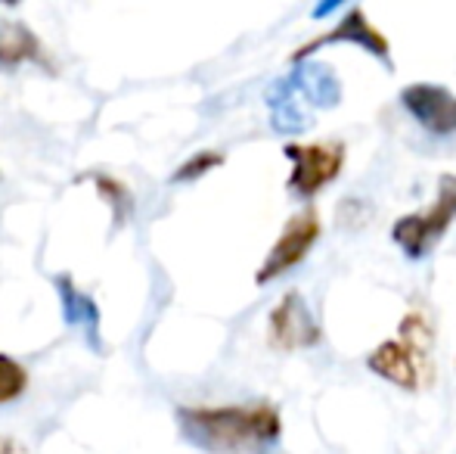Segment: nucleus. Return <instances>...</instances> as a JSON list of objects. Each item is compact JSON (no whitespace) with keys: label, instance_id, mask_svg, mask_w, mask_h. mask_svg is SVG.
I'll use <instances>...</instances> for the list:
<instances>
[{"label":"nucleus","instance_id":"obj_1","mask_svg":"<svg viewBox=\"0 0 456 454\" xmlns=\"http://www.w3.org/2000/svg\"><path fill=\"white\" fill-rule=\"evenodd\" d=\"M186 439L215 454H261L280 439V411L267 401L221 408H183L177 414Z\"/></svg>","mask_w":456,"mask_h":454},{"label":"nucleus","instance_id":"obj_2","mask_svg":"<svg viewBox=\"0 0 456 454\" xmlns=\"http://www.w3.org/2000/svg\"><path fill=\"white\" fill-rule=\"evenodd\" d=\"M432 345H435L432 321L419 309H413L410 315H403L401 330H397L395 340L382 343L379 349L370 351L366 367L382 376V380L407 389V392H419V389H426L432 383L435 374Z\"/></svg>","mask_w":456,"mask_h":454},{"label":"nucleus","instance_id":"obj_3","mask_svg":"<svg viewBox=\"0 0 456 454\" xmlns=\"http://www.w3.org/2000/svg\"><path fill=\"white\" fill-rule=\"evenodd\" d=\"M456 221V177L441 175L438 194L428 209H419L413 215H403L391 227V240L410 255V259H426L435 249V243L451 230Z\"/></svg>","mask_w":456,"mask_h":454},{"label":"nucleus","instance_id":"obj_4","mask_svg":"<svg viewBox=\"0 0 456 454\" xmlns=\"http://www.w3.org/2000/svg\"><path fill=\"white\" fill-rule=\"evenodd\" d=\"M342 140H317V144H289L286 159L292 162L289 190L301 200H314L323 187H330L345 169Z\"/></svg>","mask_w":456,"mask_h":454},{"label":"nucleus","instance_id":"obj_5","mask_svg":"<svg viewBox=\"0 0 456 454\" xmlns=\"http://www.w3.org/2000/svg\"><path fill=\"white\" fill-rule=\"evenodd\" d=\"M320 215L314 206H305L301 212H295L292 219L286 221V227H282V234L276 236V243L271 246V252H267L265 265L258 268V284H271V280L282 277V274H289L292 268H298L301 261L311 255L314 243L320 240Z\"/></svg>","mask_w":456,"mask_h":454},{"label":"nucleus","instance_id":"obj_6","mask_svg":"<svg viewBox=\"0 0 456 454\" xmlns=\"http://www.w3.org/2000/svg\"><path fill=\"white\" fill-rule=\"evenodd\" d=\"M401 106L435 137L456 134V94L447 91L444 85L416 81L401 91Z\"/></svg>","mask_w":456,"mask_h":454},{"label":"nucleus","instance_id":"obj_7","mask_svg":"<svg viewBox=\"0 0 456 454\" xmlns=\"http://www.w3.org/2000/svg\"><path fill=\"white\" fill-rule=\"evenodd\" d=\"M326 44H357V47H363L370 56H376V60H382L385 66H391L388 41H385V35H379V31L372 29L370 19H366V12L361 10V6H354V10L345 12V19L332 31H323V35H317L314 41L301 44V47L292 54V60L295 62L305 60V56H311L314 50L326 47Z\"/></svg>","mask_w":456,"mask_h":454},{"label":"nucleus","instance_id":"obj_8","mask_svg":"<svg viewBox=\"0 0 456 454\" xmlns=\"http://www.w3.org/2000/svg\"><path fill=\"white\" fill-rule=\"evenodd\" d=\"M320 340L317 321L307 311L301 293H289L282 296V302L271 311V345L282 351L292 349H307Z\"/></svg>","mask_w":456,"mask_h":454},{"label":"nucleus","instance_id":"obj_9","mask_svg":"<svg viewBox=\"0 0 456 454\" xmlns=\"http://www.w3.org/2000/svg\"><path fill=\"white\" fill-rule=\"evenodd\" d=\"M41 44L22 22H0V62L4 66H19V62L41 60Z\"/></svg>","mask_w":456,"mask_h":454},{"label":"nucleus","instance_id":"obj_10","mask_svg":"<svg viewBox=\"0 0 456 454\" xmlns=\"http://www.w3.org/2000/svg\"><path fill=\"white\" fill-rule=\"evenodd\" d=\"M56 286H60V293H62V309H66V321L69 324H78V327H87V330H96V321H100V315H96L94 299L81 296V293L72 286V280H66V277L56 280Z\"/></svg>","mask_w":456,"mask_h":454},{"label":"nucleus","instance_id":"obj_11","mask_svg":"<svg viewBox=\"0 0 456 454\" xmlns=\"http://www.w3.org/2000/svg\"><path fill=\"white\" fill-rule=\"evenodd\" d=\"M25 383H28V374H25L22 364L0 355V405L19 399V395L25 392Z\"/></svg>","mask_w":456,"mask_h":454},{"label":"nucleus","instance_id":"obj_12","mask_svg":"<svg viewBox=\"0 0 456 454\" xmlns=\"http://www.w3.org/2000/svg\"><path fill=\"white\" fill-rule=\"evenodd\" d=\"M224 162V156L217 150H199L192 159H186L181 169L175 171V177L171 181H196V177L208 175L211 169H217V165Z\"/></svg>","mask_w":456,"mask_h":454},{"label":"nucleus","instance_id":"obj_13","mask_svg":"<svg viewBox=\"0 0 456 454\" xmlns=\"http://www.w3.org/2000/svg\"><path fill=\"white\" fill-rule=\"evenodd\" d=\"M96 187H100L102 196H109V202H112L115 209L127 206V194H125V187H121L118 181H112V177H96Z\"/></svg>","mask_w":456,"mask_h":454},{"label":"nucleus","instance_id":"obj_14","mask_svg":"<svg viewBox=\"0 0 456 454\" xmlns=\"http://www.w3.org/2000/svg\"><path fill=\"white\" fill-rule=\"evenodd\" d=\"M0 454H28V451H25V445H19L16 439L0 436Z\"/></svg>","mask_w":456,"mask_h":454}]
</instances>
